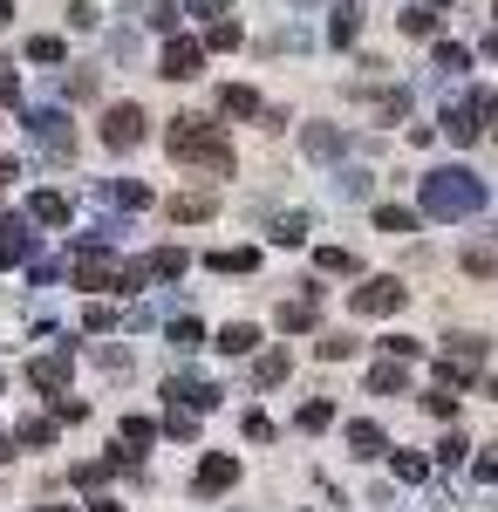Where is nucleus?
I'll list each match as a JSON object with an SVG mask.
<instances>
[{"instance_id":"864d4df0","label":"nucleus","mask_w":498,"mask_h":512,"mask_svg":"<svg viewBox=\"0 0 498 512\" xmlns=\"http://www.w3.org/2000/svg\"><path fill=\"white\" fill-rule=\"evenodd\" d=\"M485 396H498V376H485Z\"/></svg>"},{"instance_id":"f03ea898","label":"nucleus","mask_w":498,"mask_h":512,"mask_svg":"<svg viewBox=\"0 0 498 512\" xmlns=\"http://www.w3.org/2000/svg\"><path fill=\"white\" fill-rule=\"evenodd\" d=\"M164 151L178 164H205V171H232V144L219 137V123L205 117H178L171 130H164Z\"/></svg>"},{"instance_id":"aec40b11","label":"nucleus","mask_w":498,"mask_h":512,"mask_svg":"<svg viewBox=\"0 0 498 512\" xmlns=\"http://www.w3.org/2000/svg\"><path fill=\"white\" fill-rule=\"evenodd\" d=\"M287 376H294V355H287V349H267L260 362H253V383H260V390H273V383H287Z\"/></svg>"},{"instance_id":"ddd939ff","label":"nucleus","mask_w":498,"mask_h":512,"mask_svg":"<svg viewBox=\"0 0 498 512\" xmlns=\"http://www.w3.org/2000/svg\"><path fill=\"white\" fill-rule=\"evenodd\" d=\"M301 144H307V158H321V164H335L348 151V137L335 130V123H307L301 130Z\"/></svg>"},{"instance_id":"de8ad7c7","label":"nucleus","mask_w":498,"mask_h":512,"mask_svg":"<svg viewBox=\"0 0 498 512\" xmlns=\"http://www.w3.org/2000/svg\"><path fill=\"white\" fill-rule=\"evenodd\" d=\"M478 478H485V485H498V451H485V458H478Z\"/></svg>"},{"instance_id":"c756f323","label":"nucleus","mask_w":498,"mask_h":512,"mask_svg":"<svg viewBox=\"0 0 498 512\" xmlns=\"http://www.w3.org/2000/svg\"><path fill=\"white\" fill-rule=\"evenodd\" d=\"M437 69H444V76H464V69H471V48H464V41H437Z\"/></svg>"},{"instance_id":"f257e3e1","label":"nucleus","mask_w":498,"mask_h":512,"mask_svg":"<svg viewBox=\"0 0 498 512\" xmlns=\"http://www.w3.org/2000/svg\"><path fill=\"white\" fill-rule=\"evenodd\" d=\"M478 212H485V185L464 164H444L423 178V219H478Z\"/></svg>"},{"instance_id":"b1692460","label":"nucleus","mask_w":498,"mask_h":512,"mask_svg":"<svg viewBox=\"0 0 498 512\" xmlns=\"http://www.w3.org/2000/svg\"><path fill=\"white\" fill-rule=\"evenodd\" d=\"M219 110H226V117H260V96H253L246 82H226V89H219Z\"/></svg>"},{"instance_id":"4d7b16f0","label":"nucleus","mask_w":498,"mask_h":512,"mask_svg":"<svg viewBox=\"0 0 498 512\" xmlns=\"http://www.w3.org/2000/svg\"><path fill=\"white\" fill-rule=\"evenodd\" d=\"M0 390H7V383H0Z\"/></svg>"},{"instance_id":"e433bc0d","label":"nucleus","mask_w":498,"mask_h":512,"mask_svg":"<svg viewBox=\"0 0 498 512\" xmlns=\"http://www.w3.org/2000/svg\"><path fill=\"white\" fill-rule=\"evenodd\" d=\"M198 342H205V328H198V321H171V349H178V355H192Z\"/></svg>"},{"instance_id":"09e8293b","label":"nucleus","mask_w":498,"mask_h":512,"mask_svg":"<svg viewBox=\"0 0 498 512\" xmlns=\"http://www.w3.org/2000/svg\"><path fill=\"white\" fill-rule=\"evenodd\" d=\"M192 14H205V21H219V14H226V0H192Z\"/></svg>"},{"instance_id":"9d476101","label":"nucleus","mask_w":498,"mask_h":512,"mask_svg":"<svg viewBox=\"0 0 498 512\" xmlns=\"http://www.w3.org/2000/svg\"><path fill=\"white\" fill-rule=\"evenodd\" d=\"M164 396L205 417V410H219V396H226V390H219V383H198V376H171V383H164Z\"/></svg>"},{"instance_id":"bb28decb","label":"nucleus","mask_w":498,"mask_h":512,"mask_svg":"<svg viewBox=\"0 0 498 512\" xmlns=\"http://www.w3.org/2000/svg\"><path fill=\"white\" fill-rule=\"evenodd\" d=\"M376 233H417V212L410 205H376Z\"/></svg>"},{"instance_id":"6e6d98bb","label":"nucleus","mask_w":498,"mask_h":512,"mask_svg":"<svg viewBox=\"0 0 498 512\" xmlns=\"http://www.w3.org/2000/svg\"><path fill=\"white\" fill-rule=\"evenodd\" d=\"M423 7H444V0H423Z\"/></svg>"},{"instance_id":"c9c22d12","label":"nucleus","mask_w":498,"mask_h":512,"mask_svg":"<svg viewBox=\"0 0 498 512\" xmlns=\"http://www.w3.org/2000/svg\"><path fill=\"white\" fill-rule=\"evenodd\" d=\"M423 410L451 424V417H458V390H451V383H444V390H430V396H423Z\"/></svg>"},{"instance_id":"a211bd4d","label":"nucleus","mask_w":498,"mask_h":512,"mask_svg":"<svg viewBox=\"0 0 498 512\" xmlns=\"http://www.w3.org/2000/svg\"><path fill=\"white\" fill-rule=\"evenodd\" d=\"M205 267H212V274H253L260 253H253V246H219V253H205Z\"/></svg>"},{"instance_id":"6ab92c4d","label":"nucleus","mask_w":498,"mask_h":512,"mask_svg":"<svg viewBox=\"0 0 498 512\" xmlns=\"http://www.w3.org/2000/svg\"><path fill=\"white\" fill-rule=\"evenodd\" d=\"M28 219H35V226H69V198L62 192H35L28 198Z\"/></svg>"},{"instance_id":"a19ab883","label":"nucleus","mask_w":498,"mask_h":512,"mask_svg":"<svg viewBox=\"0 0 498 512\" xmlns=\"http://www.w3.org/2000/svg\"><path fill=\"white\" fill-rule=\"evenodd\" d=\"M464 451H471V444H464L458 431L444 437V444H437V465H444V472H451V465H464Z\"/></svg>"},{"instance_id":"4468645a","label":"nucleus","mask_w":498,"mask_h":512,"mask_svg":"<svg viewBox=\"0 0 498 512\" xmlns=\"http://www.w3.org/2000/svg\"><path fill=\"white\" fill-rule=\"evenodd\" d=\"M314 321H321V294H314V287H307L301 301H280V328H287V335H301Z\"/></svg>"},{"instance_id":"79ce46f5","label":"nucleus","mask_w":498,"mask_h":512,"mask_svg":"<svg viewBox=\"0 0 498 512\" xmlns=\"http://www.w3.org/2000/svg\"><path fill=\"white\" fill-rule=\"evenodd\" d=\"M151 28H157V35H171V28H178V7H171V0H151Z\"/></svg>"},{"instance_id":"37998d69","label":"nucleus","mask_w":498,"mask_h":512,"mask_svg":"<svg viewBox=\"0 0 498 512\" xmlns=\"http://www.w3.org/2000/svg\"><path fill=\"white\" fill-rule=\"evenodd\" d=\"M348 355H355L348 335H328V342H321V362H348Z\"/></svg>"},{"instance_id":"49530a36","label":"nucleus","mask_w":498,"mask_h":512,"mask_svg":"<svg viewBox=\"0 0 498 512\" xmlns=\"http://www.w3.org/2000/svg\"><path fill=\"white\" fill-rule=\"evenodd\" d=\"M103 478H110V465H96V458H89V465H76V485H103Z\"/></svg>"},{"instance_id":"5fc2aeb1","label":"nucleus","mask_w":498,"mask_h":512,"mask_svg":"<svg viewBox=\"0 0 498 512\" xmlns=\"http://www.w3.org/2000/svg\"><path fill=\"white\" fill-rule=\"evenodd\" d=\"M41 512H76V506H41Z\"/></svg>"},{"instance_id":"7ed1b4c3","label":"nucleus","mask_w":498,"mask_h":512,"mask_svg":"<svg viewBox=\"0 0 498 512\" xmlns=\"http://www.w3.org/2000/svg\"><path fill=\"white\" fill-rule=\"evenodd\" d=\"M478 369H485V342H478V335H458L451 349L437 355V383H451V390L478 383Z\"/></svg>"},{"instance_id":"2eb2a0df","label":"nucleus","mask_w":498,"mask_h":512,"mask_svg":"<svg viewBox=\"0 0 498 512\" xmlns=\"http://www.w3.org/2000/svg\"><path fill=\"white\" fill-rule=\"evenodd\" d=\"M348 451H355V458H383V451H389L383 424H369V417H355V424H348Z\"/></svg>"},{"instance_id":"f3484780","label":"nucleus","mask_w":498,"mask_h":512,"mask_svg":"<svg viewBox=\"0 0 498 512\" xmlns=\"http://www.w3.org/2000/svg\"><path fill=\"white\" fill-rule=\"evenodd\" d=\"M403 390H410L403 355H389V362H376V369H369V396H403Z\"/></svg>"},{"instance_id":"f704fd0d","label":"nucleus","mask_w":498,"mask_h":512,"mask_svg":"<svg viewBox=\"0 0 498 512\" xmlns=\"http://www.w3.org/2000/svg\"><path fill=\"white\" fill-rule=\"evenodd\" d=\"M403 35H437V7H403Z\"/></svg>"},{"instance_id":"58836bf2","label":"nucleus","mask_w":498,"mask_h":512,"mask_svg":"<svg viewBox=\"0 0 498 512\" xmlns=\"http://www.w3.org/2000/svg\"><path fill=\"white\" fill-rule=\"evenodd\" d=\"M82 328H89V335H110V328H116V308H110V301H89Z\"/></svg>"},{"instance_id":"20e7f679","label":"nucleus","mask_w":498,"mask_h":512,"mask_svg":"<svg viewBox=\"0 0 498 512\" xmlns=\"http://www.w3.org/2000/svg\"><path fill=\"white\" fill-rule=\"evenodd\" d=\"M403 301H410V287H403L396 274H376V280H362V287L348 294V308H355V315H396Z\"/></svg>"},{"instance_id":"2f4dec72","label":"nucleus","mask_w":498,"mask_h":512,"mask_svg":"<svg viewBox=\"0 0 498 512\" xmlns=\"http://www.w3.org/2000/svg\"><path fill=\"white\" fill-rule=\"evenodd\" d=\"M14 444H28V451H41V444H55V424H48V417H28V424L14 431Z\"/></svg>"},{"instance_id":"3c124183","label":"nucleus","mask_w":498,"mask_h":512,"mask_svg":"<svg viewBox=\"0 0 498 512\" xmlns=\"http://www.w3.org/2000/svg\"><path fill=\"white\" fill-rule=\"evenodd\" d=\"M7 21H14V0H0V28H7Z\"/></svg>"},{"instance_id":"412c9836","label":"nucleus","mask_w":498,"mask_h":512,"mask_svg":"<svg viewBox=\"0 0 498 512\" xmlns=\"http://www.w3.org/2000/svg\"><path fill=\"white\" fill-rule=\"evenodd\" d=\"M212 212H219V198H212V192H178V198H171V219H185V226L212 219Z\"/></svg>"},{"instance_id":"cd10ccee","label":"nucleus","mask_w":498,"mask_h":512,"mask_svg":"<svg viewBox=\"0 0 498 512\" xmlns=\"http://www.w3.org/2000/svg\"><path fill=\"white\" fill-rule=\"evenodd\" d=\"M314 267H321V274H362V260H355L348 246H321V253H314Z\"/></svg>"},{"instance_id":"4be33fe9","label":"nucleus","mask_w":498,"mask_h":512,"mask_svg":"<svg viewBox=\"0 0 498 512\" xmlns=\"http://www.w3.org/2000/svg\"><path fill=\"white\" fill-rule=\"evenodd\" d=\"M260 349V328L253 321H232V328H219V355H253Z\"/></svg>"},{"instance_id":"5701e85b","label":"nucleus","mask_w":498,"mask_h":512,"mask_svg":"<svg viewBox=\"0 0 498 512\" xmlns=\"http://www.w3.org/2000/svg\"><path fill=\"white\" fill-rule=\"evenodd\" d=\"M444 130H451V144H471V137L485 130V117H478L471 103H458V110H444Z\"/></svg>"},{"instance_id":"a878e982","label":"nucleus","mask_w":498,"mask_h":512,"mask_svg":"<svg viewBox=\"0 0 498 512\" xmlns=\"http://www.w3.org/2000/svg\"><path fill=\"white\" fill-rule=\"evenodd\" d=\"M355 35H362V7L342 0V7H335V21H328V41H355Z\"/></svg>"},{"instance_id":"0eeeda50","label":"nucleus","mask_w":498,"mask_h":512,"mask_svg":"<svg viewBox=\"0 0 498 512\" xmlns=\"http://www.w3.org/2000/svg\"><path fill=\"white\" fill-rule=\"evenodd\" d=\"M198 62H205V48H198V41H164V55H157V76L164 82H192L198 76Z\"/></svg>"},{"instance_id":"1a4fd4ad","label":"nucleus","mask_w":498,"mask_h":512,"mask_svg":"<svg viewBox=\"0 0 498 512\" xmlns=\"http://www.w3.org/2000/svg\"><path fill=\"white\" fill-rule=\"evenodd\" d=\"M69 369H76V355H69V349L35 355V362H28V383H35V390H48V396H62V390H69Z\"/></svg>"},{"instance_id":"dca6fc26","label":"nucleus","mask_w":498,"mask_h":512,"mask_svg":"<svg viewBox=\"0 0 498 512\" xmlns=\"http://www.w3.org/2000/svg\"><path fill=\"white\" fill-rule=\"evenodd\" d=\"M144 267H151V280H185L192 253L185 246H157V253H144Z\"/></svg>"},{"instance_id":"72a5a7b5","label":"nucleus","mask_w":498,"mask_h":512,"mask_svg":"<svg viewBox=\"0 0 498 512\" xmlns=\"http://www.w3.org/2000/svg\"><path fill=\"white\" fill-rule=\"evenodd\" d=\"M328 424H335V403H328V396H314V403L301 410V431H328Z\"/></svg>"},{"instance_id":"8fccbe9b","label":"nucleus","mask_w":498,"mask_h":512,"mask_svg":"<svg viewBox=\"0 0 498 512\" xmlns=\"http://www.w3.org/2000/svg\"><path fill=\"white\" fill-rule=\"evenodd\" d=\"M89 512H123V506H116V499H89Z\"/></svg>"},{"instance_id":"473e14b6","label":"nucleus","mask_w":498,"mask_h":512,"mask_svg":"<svg viewBox=\"0 0 498 512\" xmlns=\"http://www.w3.org/2000/svg\"><path fill=\"white\" fill-rule=\"evenodd\" d=\"M464 274L492 280V274H498V253H492V246H464Z\"/></svg>"},{"instance_id":"c85d7f7f","label":"nucleus","mask_w":498,"mask_h":512,"mask_svg":"<svg viewBox=\"0 0 498 512\" xmlns=\"http://www.w3.org/2000/svg\"><path fill=\"white\" fill-rule=\"evenodd\" d=\"M157 431H164V437H198V410H185V403H171Z\"/></svg>"},{"instance_id":"393cba45","label":"nucleus","mask_w":498,"mask_h":512,"mask_svg":"<svg viewBox=\"0 0 498 512\" xmlns=\"http://www.w3.org/2000/svg\"><path fill=\"white\" fill-rule=\"evenodd\" d=\"M110 205H123V212H144V205H151V185H137V178H116V185H110Z\"/></svg>"},{"instance_id":"9b49d317","label":"nucleus","mask_w":498,"mask_h":512,"mask_svg":"<svg viewBox=\"0 0 498 512\" xmlns=\"http://www.w3.org/2000/svg\"><path fill=\"white\" fill-rule=\"evenodd\" d=\"M151 437H157L151 417H123V424H116V451H110V465H130V458H137V451H144Z\"/></svg>"},{"instance_id":"4c0bfd02","label":"nucleus","mask_w":498,"mask_h":512,"mask_svg":"<svg viewBox=\"0 0 498 512\" xmlns=\"http://www.w3.org/2000/svg\"><path fill=\"white\" fill-rule=\"evenodd\" d=\"M69 48H62V35H35L28 41V62H62Z\"/></svg>"},{"instance_id":"f8f14e48","label":"nucleus","mask_w":498,"mask_h":512,"mask_svg":"<svg viewBox=\"0 0 498 512\" xmlns=\"http://www.w3.org/2000/svg\"><path fill=\"white\" fill-rule=\"evenodd\" d=\"M35 219H0V267H21L28 253H35V233H28Z\"/></svg>"},{"instance_id":"423d86ee","label":"nucleus","mask_w":498,"mask_h":512,"mask_svg":"<svg viewBox=\"0 0 498 512\" xmlns=\"http://www.w3.org/2000/svg\"><path fill=\"white\" fill-rule=\"evenodd\" d=\"M28 137H35L41 151H55V158H69V151H76V130H69L62 110H28Z\"/></svg>"},{"instance_id":"c03bdc74","label":"nucleus","mask_w":498,"mask_h":512,"mask_svg":"<svg viewBox=\"0 0 498 512\" xmlns=\"http://www.w3.org/2000/svg\"><path fill=\"white\" fill-rule=\"evenodd\" d=\"M55 417H62V424H76V417H89V403H82V396H62V403H55Z\"/></svg>"},{"instance_id":"ea45409f","label":"nucleus","mask_w":498,"mask_h":512,"mask_svg":"<svg viewBox=\"0 0 498 512\" xmlns=\"http://www.w3.org/2000/svg\"><path fill=\"white\" fill-rule=\"evenodd\" d=\"M205 48H239V21H226V14H219V21L205 28Z\"/></svg>"},{"instance_id":"39448f33","label":"nucleus","mask_w":498,"mask_h":512,"mask_svg":"<svg viewBox=\"0 0 498 512\" xmlns=\"http://www.w3.org/2000/svg\"><path fill=\"white\" fill-rule=\"evenodd\" d=\"M144 110H137V103H116V110H103V144H110V151H137V144H144Z\"/></svg>"},{"instance_id":"603ef678","label":"nucleus","mask_w":498,"mask_h":512,"mask_svg":"<svg viewBox=\"0 0 498 512\" xmlns=\"http://www.w3.org/2000/svg\"><path fill=\"white\" fill-rule=\"evenodd\" d=\"M485 55H498V28H492V35H485Z\"/></svg>"},{"instance_id":"a18cd8bd","label":"nucleus","mask_w":498,"mask_h":512,"mask_svg":"<svg viewBox=\"0 0 498 512\" xmlns=\"http://www.w3.org/2000/svg\"><path fill=\"white\" fill-rule=\"evenodd\" d=\"M246 437H253V444H273V424H267V417H260V410L246 417Z\"/></svg>"},{"instance_id":"6e6552de","label":"nucleus","mask_w":498,"mask_h":512,"mask_svg":"<svg viewBox=\"0 0 498 512\" xmlns=\"http://www.w3.org/2000/svg\"><path fill=\"white\" fill-rule=\"evenodd\" d=\"M198 499H212V492H232V485H239V458H226V451H205V458H198Z\"/></svg>"},{"instance_id":"7c9ffc66","label":"nucleus","mask_w":498,"mask_h":512,"mask_svg":"<svg viewBox=\"0 0 498 512\" xmlns=\"http://www.w3.org/2000/svg\"><path fill=\"white\" fill-rule=\"evenodd\" d=\"M307 239V212H287V219H273V246H301Z\"/></svg>"}]
</instances>
